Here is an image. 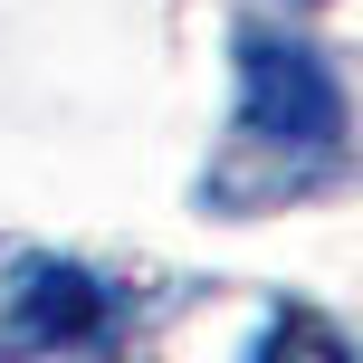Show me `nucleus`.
<instances>
[{
	"label": "nucleus",
	"instance_id": "f257e3e1",
	"mask_svg": "<svg viewBox=\"0 0 363 363\" xmlns=\"http://www.w3.org/2000/svg\"><path fill=\"white\" fill-rule=\"evenodd\" d=\"M354 163V106L345 67L296 29H239L230 38V153L201 172V201L220 220H258L277 201H306Z\"/></svg>",
	"mask_w": 363,
	"mask_h": 363
},
{
	"label": "nucleus",
	"instance_id": "f03ea898",
	"mask_svg": "<svg viewBox=\"0 0 363 363\" xmlns=\"http://www.w3.org/2000/svg\"><path fill=\"white\" fill-rule=\"evenodd\" d=\"M134 335V277L67 249H0V345L10 354H106Z\"/></svg>",
	"mask_w": 363,
	"mask_h": 363
},
{
	"label": "nucleus",
	"instance_id": "7ed1b4c3",
	"mask_svg": "<svg viewBox=\"0 0 363 363\" xmlns=\"http://www.w3.org/2000/svg\"><path fill=\"white\" fill-rule=\"evenodd\" d=\"M287 345H315V354H325V363H345V354H354V345H345V335H335V325H315V315H277V325H268V335H258V345H249V354H258V363H268V354H287Z\"/></svg>",
	"mask_w": 363,
	"mask_h": 363
},
{
	"label": "nucleus",
	"instance_id": "20e7f679",
	"mask_svg": "<svg viewBox=\"0 0 363 363\" xmlns=\"http://www.w3.org/2000/svg\"><path fill=\"white\" fill-rule=\"evenodd\" d=\"M296 10H325V0H296Z\"/></svg>",
	"mask_w": 363,
	"mask_h": 363
}]
</instances>
